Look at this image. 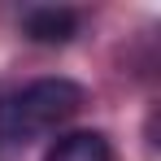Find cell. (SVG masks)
<instances>
[{"label": "cell", "instance_id": "obj_1", "mask_svg": "<svg viewBox=\"0 0 161 161\" xmlns=\"http://www.w3.org/2000/svg\"><path fill=\"white\" fill-rule=\"evenodd\" d=\"M87 105V87L74 79H35L22 92H13L0 105V135L9 139H44L61 131L70 118H79Z\"/></svg>", "mask_w": 161, "mask_h": 161}, {"label": "cell", "instance_id": "obj_2", "mask_svg": "<svg viewBox=\"0 0 161 161\" xmlns=\"http://www.w3.org/2000/svg\"><path fill=\"white\" fill-rule=\"evenodd\" d=\"M22 35H26L31 44H70L74 35H79V13L74 9H65V4H39V9H26L22 13Z\"/></svg>", "mask_w": 161, "mask_h": 161}, {"label": "cell", "instance_id": "obj_3", "mask_svg": "<svg viewBox=\"0 0 161 161\" xmlns=\"http://www.w3.org/2000/svg\"><path fill=\"white\" fill-rule=\"evenodd\" d=\"M44 161H113V148L100 131H70L48 148Z\"/></svg>", "mask_w": 161, "mask_h": 161}]
</instances>
